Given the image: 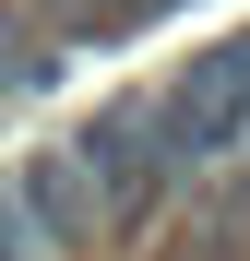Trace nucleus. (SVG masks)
I'll return each instance as SVG.
<instances>
[{"instance_id":"f257e3e1","label":"nucleus","mask_w":250,"mask_h":261,"mask_svg":"<svg viewBox=\"0 0 250 261\" xmlns=\"http://www.w3.org/2000/svg\"><path fill=\"white\" fill-rule=\"evenodd\" d=\"M60 166L83 178V202H96V226H131V214H155L167 190L191 178L179 154H167V119H155V95H119V107H96L60 143Z\"/></svg>"},{"instance_id":"f03ea898","label":"nucleus","mask_w":250,"mask_h":261,"mask_svg":"<svg viewBox=\"0 0 250 261\" xmlns=\"http://www.w3.org/2000/svg\"><path fill=\"white\" fill-rule=\"evenodd\" d=\"M155 119H167V154H179V166H226V154H250V36L202 48V60L155 95Z\"/></svg>"},{"instance_id":"7ed1b4c3","label":"nucleus","mask_w":250,"mask_h":261,"mask_svg":"<svg viewBox=\"0 0 250 261\" xmlns=\"http://www.w3.org/2000/svg\"><path fill=\"white\" fill-rule=\"evenodd\" d=\"M48 60H60V48H36V36L12 48V36H0V95H24V83H48Z\"/></svg>"}]
</instances>
